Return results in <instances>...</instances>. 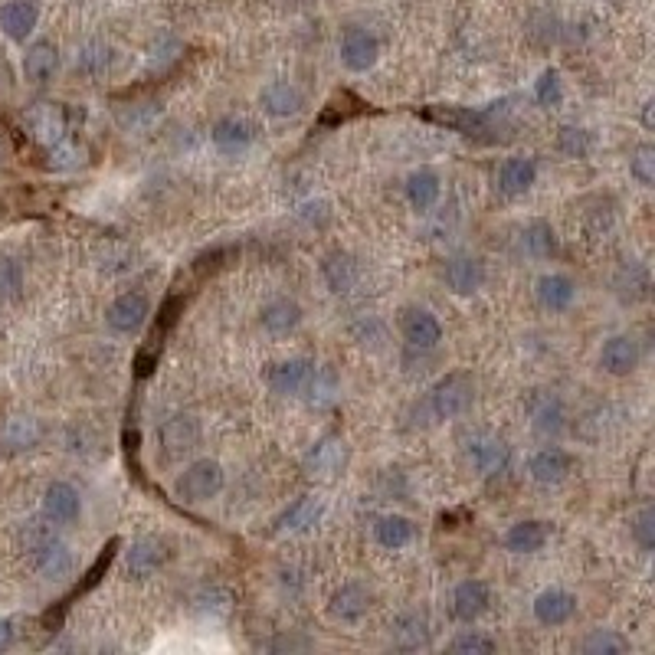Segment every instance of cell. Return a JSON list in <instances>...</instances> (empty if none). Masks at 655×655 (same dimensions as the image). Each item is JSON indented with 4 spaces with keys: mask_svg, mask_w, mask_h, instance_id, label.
<instances>
[{
    "mask_svg": "<svg viewBox=\"0 0 655 655\" xmlns=\"http://www.w3.org/2000/svg\"><path fill=\"white\" fill-rule=\"evenodd\" d=\"M27 561L43 580H66L73 574V551L40 521L27 524Z\"/></svg>",
    "mask_w": 655,
    "mask_h": 655,
    "instance_id": "1",
    "label": "cell"
},
{
    "mask_svg": "<svg viewBox=\"0 0 655 655\" xmlns=\"http://www.w3.org/2000/svg\"><path fill=\"white\" fill-rule=\"evenodd\" d=\"M472 403H475V380L462 371H452L430 387L423 400V410L433 420H459V416H466L472 410Z\"/></svg>",
    "mask_w": 655,
    "mask_h": 655,
    "instance_id": "2",
    "label": "cell"
},
{
    "mask_svg": "<svg viewBox=\"0 0 655 655\" xmlns=\"http://www.w3.org/2000/svg\"><path fill=\"white\" fill-rule=\"evenodd\" d=\"M226 485V472L217 459H197L177 475L174 482V495L181 498L184 505H204L210 498H217Z\"/></svg>",
    "mask_w": 655,
    "mask_h": 655,
    "instance_id": "3",
    "label": "cell"
},
{
    "mask_svg": "<svg viewBox=\"0 0 655 655\" xmlns=\"http://www.w3.org/2000/svg\"><path fill=\"white\" fill-rule=\"evenodd\" d=\"M466 456L472 462V469L482 475V479H502L511 466V446L505 436L479 430L469 436L466 443Z\"/></svg>",
    "mask_w": 655,
    "mask_h": 655,
    "instance_id": "4",
    "label": "cell"
},
{
    "mask_svg": "<svg viewBox=\"0 0 655 655\" xmlns=\"http://www.w3.org/2000/svg\"><path fill=\"white\" fill-rule=\"evenodd\" d=\"M158 443H161V459L164 462H177L190 456L200 446V420L190 413H174L161 423L158 430Z\"/></svg>",
    "mask_w": 655,
    "mask_h": 655,
    "instance_id": "5",
    "label": "cell"
},
{
    "mask_svg": "<svg viewBox=\"0 0 655 655\" xmlns=\"http://www.w3.org/2000/svg\"><path fill=\"white\" fill-rule=\"evenodd\" d=\"M171 544L158 538V534H148V538H138L128 544L125 551V577L128 580H148L158 570L171 561Z\"/></svg>",
    "mask_w": 655,
    "mask_h": 655,
    "instance_id": "6",
    "label": "cell"
},
{
    "mask_svg": "<svg viewBox=\"0 0 655 655\" xmlns=\"http://www.w3.org/2000/svg\"><path fill=\"white\" fill-rule=\"evenodd\" d=\"M315 371H318V364L312 357H285V361L269 364L266 384L276 397H302L308 384H312Z\"/></svg>",
    "mask_w": 655,
    "mask_h": 655,
    "instance_id": "7",
    "label": "cell"
},
{
    "mask_svg": "<svg viewBox=\"0 0 655 655\" xmlns=\"http://www.w3.org/2000/svg\"><path fill=\"white\" fill-rule=\"evenodd\" d=\"M528 413H531V430L541 439H557L567 433L570 413L567 403L557 393H531L528 397Z\"/></svg>",
    "mask_w": 655,
    "mask_h": 655,
    "instance_id": "8",
    "label": "cell"
},
{
    "mask_svg": "<svg viewBox=\"0 0 655 655\" xmlns=\"http://www.w3.org/2000/svg\"><path fill=\"white\" fill-rule=\"evenodd\" d=\"M400 335L413 351H436L439 341H443V325L430 308L407 305L400 312Z\"/></svg>",
    "mask_w": 655,
    "mask_h": 655,
    "instance_id": "9",
    "label": "cell"
},
{
    "mask_svg": "<svg viewBox=\"0 0 655 655\" xmlns=\"http://www.w3.org/2000/svg\"><path fill=\"white\" fill-rule=\"evenodd\" d=\"M148 318H151V302L145 292H122L105 308V325L115 335H138Z\"/></svg>",
    "mask_w": 655,
    "mask_h": 655,
    "instance_id": "10",
    "label": "cell"
},
{
    "mask_svg": "<svg viewBox=\"0 0 655 655\" xmlns=\"http://www.w3.org/2000/svg\"><path fill=\"white\" fill-rule=\"evenodd\" d=\"M338 56H341L344 69H351V73H367V69H374L380 59V40L364 27H348L341 37Z\"/></svg>",
    "mask_w": 655,
    "mask_h": 655,
    "instance_id": "11",
    "label": "cell"
},
{
    "mask_svg": "<svg viewBox=\"0 0 655 655\" xmlns=\"http://www.w3.org/2000/svg\"><path fill=\"white\" fill-rule=\"evenodd\" d=\"M574 469H577V459L561 446H544L528 459V475L544 488L567 482L570 475H574Z\"/></svg>",
    "mask_w": 655,
    "mask_h": 655,
    "instance_id": "12",
    "label": "cell"
},
{
    "mask_svg": "<svg viewBox=\"0 0 655 655\" xmlns=\"http://www.w3.org/2000/svg\"><path fill=\"white\" fill-rule=\"evenodd\" d=\"M344 466H348V443H344L341 436H325L305 456V472L312 475V479H321V482L338 479V475L344 472Z\"/></svg>",
    "mask_w": 655,
    "mask_h": 655,
    "instance_id": "13",
    "label": "cell"
},
{
    "mask_svg": "<svg viewBox=\"0 0 655 655\" xmlns=\"http://www.w3.org/2000/svg\"><path fill=\"white\" fill-rule=\"evenodd\" d=\"M613 292L623 305H639L649 302L652 295V272L646 262L639 259H626L619 262V269L613 272Z\"/></svg>",
    "mask_w": 655,
    "mask_h": 655,
    "instance_id": "14",
    "label": "cell"
},
{
    "mask_svg": "<svg viewBox=\"0 0 655 655\" xmlns=\"http://www.w3.org/2000/svg\"><path fill=\"white\" fill-rule=\"evenodd\" d=\"M321 279H325L328 285V292H335V295H348L357 282H361V262H357V256H351L348 249H331V253L321 256Z\"/></svg>",
    "mask_w": 655,
    "mask_h": 655,
    "instance_id": "15",
    "label": "cell"
},
{
    "mask_svg": "<svg viewBox=\"0 0 655 655\" xmlns=\"http://www.w3.org/2000/svg\"><path fill=\"white\" fill-rule=\"evenodd\" d=\"M485 279H488V272L479 256L462 253V256L446 259V266H443V282L452 295H475L485 285Z\"/></svg>",
    "mask_w": 655,
    "mask_h": 655,
    "instance_id": "16",
    "label": "cell"
},
{
    "mask_svg": "<svg viewBox=\"0 0 655 655\" xmlns=\"http://www.w3.org/2000/svg\"><path fill=\"white\" fill-rule=\"evenodd\" d=\"M374 606V593L364 587V583H341V587L331 593L328 613L338 619V623H361V619L371 613Z\"/></svg>",
    "mask_w": 655,
    "mask_h": 655,
    "instance_id": "17",
    "label": "cell"
},
{
    "mask_svg": "<svg viewBox=\"0 0 655 655\" xmlns=\"http://www.w3.org/2000/svg\"><path fill=\"white\" fill-rule=\"evenodd\" d=\"M302 305L295 299H272L259 308V328L266 331L269 338H289L299 331L302 325Z\"/></svg>",
    "mask_w": 655,
    "mask_h": 655,
    "instance_id": "18",
    "label": "cell"
},
{
    "mask_svg": "<svg viewBox=\"0 0 655 655\" xmlns=\"http://www.w3.org/2000/svg\"><path fill=\"white\" fill-rule=\"evenodd\" d=\"M210 141H213V148H217V151L233 154V158H236V154L249 151V145L256 141V125L243 115H226L210 128Z\"/></svg>",
    "mask_w": 655,
    "mask_h": 655,
    "instance_id": "19",
    "label": "cell"
},
{
    "mask_svg": "<svg viewBox=\"0 0 655 655\" xmlns=\"http://www.w3.org/2000/svg\"><path fill=\"white\" fill-rule=\"evenodd\" d=\"M531 610H534V619H538L541 626H567L570 619L577 616V597L570 590L547 587V590L538 593V597H534Z\"/></svg>",
    "mask_w": 655,
    "mask_h": 655,
    "instance_id": "20",
    "label": "cell"
},
{
    "mask_svg": "<svg viewBox=\"0 0 655 655\" xmlns=\"http://www.w3.org/2000/svg\"><path fill=\"white\" fill-rule=\"evenodd\" d=\"M488 606H492V590H488V583L472 577V580H462L456 590H452V616L459 619V623H475V619H482L488 613Z\"/></svg>",
    "mask_w": 655,
    "mask_h": 655,
    "instance_id": "21",
    "label": "cell"
},
{
    "mask_svg": "<svg viewBox=\"0 0 655 655\" xmlns=\"http://www.w3.org/2000/svg\"><path fill=\"white\" fill-rule=\"evenodd\" d=\"M642 361V351H639V341L629 338V335H613L603 341L600 348V367L610 377H629L639 367Z\"/></svg>",
    "mask_w": 655,
    "mask_h": 655,
    "instance_id": "22",
    "label": "cell"
},
{
    "mask_svg": "<svg viewBox=\"0 0 655 655\" xmlns=\"http://www.w3.org/2000/svg\"><path fill=\"white\" fill-rule=\"evenodd\" d=\"M259 105H262V112L272 118H295L305 109V92L295 86V82L276 79V82H269V86H262Z\"/></svg>",
    "mask_w": 655,
    "mask_h": 655,
    "instance_id": "23",
    "label": "cell"
},
{
    "mask_svg": "<svg viewBox=\"0 0 655 655\" xmlns=\"http://www.w3.org/2000/svg\"><path fill=\"white\" fill-rule=\"evenodd\" d=\"M59 73V50L50 40H33L23 53V79L30 86H50Z\"/></svg>",
    "mask_w": 655,
    "mask_h": 655,
    "instance_id": "24",
    "label": "cell"
},
{
    "mask_svg": "<svg viewBox=\"0 0 655 655\" xmlns=\"http://www.w3.org/2000/svg\"><path fill=\"white\" fill-rule=\"evenodd\" d=\"M40 23V7L33 0H7L0 7V30L14 43H27Z\"/></svg>",
    "mask_w": 655,
    "mask_h": 655,
    "instance_id": "25",
    "label": "cell"
},
{
    "mask_svg": "<svg viewBox=\"0 0 655 655\" xmlns=\"http://www.w3.org/2000/svg\"><path fill=\"white\" fill-rule=\"evenodd\" d=\"M430 636H433V629H430V616L420 613V610H407V613H400L397 619H393V626H390V639H393V646L403 649V652L426 649V646H430Z\"/></svg>",
    "mask_w": 655,
    "mask_h": 655,
    "instance_id": "26",
    "label": "cell"
},
{
    "mask_svg": "<svg viewBox=\"0 0 655 655\" xmlns=\"http://www.w3.org/2000/svg\"><path fill=\"white\" fill-rule=\"evenodd\" d=\"M82 515V498L69 482H50L43 492V518L53 524H73Z\"/></svg>",
    "mask_w": 655,
    "mask_h": 655,
    "instance_id": "27",
    "label": "cell"
},
{
    "mask_svg": "<svg viewBox=\"0 0 655 655\" xmlns=\"http://www.w3.org/2000/svg\"><path fill=\"white\" fill-rule=\"evenodd\" d=\"M534 295H538L541 308H547V312H567L577 302V282L564 276V272H544L534 282Z\"/></svg>",
    "mask_w": 655,
    "mask_h": 655,
    "instance_id": "28",
    "label": "cell"
},
{
    "mask_svg": "<svg viewBox=\"0 0 655 655\" xmlns=\"http://www.w3.org/2000/svg\"><path fill=\"white\" fill-rule=\"evenodd\" d=\"M547 538H551V524L547 521H538V518H528V521H518V524H511V528L505 531V551L511 554H538L541 547L547 544Z\"/></svg>",
    "mask_w": 655,
    "mask_h": 655,
    "instance_id": "29",
    "label": "cell"
},
{
    "mask_svg": "<svg viewBox=\"0 0 655 655\" xmlns=\"http://www.w3.org/2000/svg\"><path fill=\"white\" fill-rule=\"evenodd\" d=\"M538 181V164L531 158H505L502 168H498L495 184L505 197H524Z\"/></svg>",
    "mask_w": 655,
    "mask_h": 655,
    "instance_id": "30",
    "label": "cell"
},
{
    "mask_svg": "<svg viewBox=\"0 0 655 655\" xmlns=\"http://www.w3.org/2000/svg\"><path fill=\"white\" fill-rule=\"evenodd\" d=\"M321 515H325V502L315 495H302V498H295V502L289 505L279 515V531H289V534H302V531H312L315 524L321 521Z\"/></svg>",
    "mask_w": 655,
    "mask_h": 655,
    "instance_id": "31",
    "label": "cell"
},
{
    "mask_svg": "<svg viewBox=\"0 0 655 655\" xmlns=\"http://www.w3.org/2000/svg\"><path fill=\"white\" fill-rule=\"evenodd\" d=\"M443 197V177H439L433 168H420L407 177V200L416 213H426L439 204Z\"/></svg>",
    "mask_w": 655,
    "mask_h": 655,
    "instance_id": "32",
    "label": "cell"
},
{
    "mask_svg": "<svg viewBox=\"0 0 655 655\" xmlns=\"http://www.w3.org/2000/svg\"><path fill=\"white\" fill-rule=\"evenodd\" d=\"M521 249L531 259H554L557 249H561V240H557V230L547 220H531L521 230Z\"/></svg>",
    "mask_w": 655,
    "mask_h": 655,
    "instance_id": "33",
    "label": "cell"
},
{
    "mask_svg": "<svg viewBox=\"0 0 655 655\" xmlns=\"http://www.w3.org/2000/svg\"><path fill=\"white\" fill-rule=\"evenodd\" d=\"M416 538V528L410 518L403 515H380L374 521V541L384 547V551H403L410 541Z\"/></svg>",
    "mask_w": 655,
    "mask_h": 655,
    "instance_id": "34",
    "label": "cell"
},
{
    "mask_svg": "<svg viewBox=\"0 0 655 655\" xmlns=\"http://www.w3.org/2000/svg\"><path fill=\"white\" fill-rule=\"evenodd\" d=\"M426 118H433L439 125L456 128L459 135H479V131H488V122H492V112H472V109H430Z\"/></svg>",
    "mask_w": 655,
    "mask_h": 655,
    "instance_id": "35",
    "label": "cell"
},
{
    "mask_svg": "<svg viewBox=\"0 0 655 655\" xmlns=\"http://www.w3.org/2000/svg\"><path fill=\"white\" fill-rule=\"evenodd\" d=\"M109 66H112V50H109V46H105L102 40H89V43L79 46V53H76V73L89 76V79H99V76L109 73Z\"/></svg>",
    "mask_w": 655,
    "mask_h": 655,
    "instance_id": "36",
    "label": "cell"
},
{
    "mask_svg": "<svg viewBox=\"0 0 655 655\" xmlns=\"http://www.w3.org/2000/svg\"><path fill=\"white\" fill-rule=\"evenodd\" d=\"M629 649H633L629 639L623 633H616V629H593V633H587L580 642V652H587V655H623Z\"/></svg>",
    "mask_w": 655,
    "mask_h": 655,
    "instance_id": "37",
    "label": "cell"
},
{
    "mask_svg": "<svg viewBox=\"0 0 655 655\" xmlns=\"http://www.w3.org/2000/svg\"><path fill=\"white\" fill-rule=\"evenodd\" d=\"M557 151H561L564 158H570V161L590 158L593 135H590L587 128H580V125H561V131H557Z\"/></svg>",
    "mask_w": 655,
    "mask_h": 655,
    "instance_id": "38",
    "label": "cell"
},
{
    "mask_svg": "<svg viewBox=\"0 0 655 655\" xmlns=\"http://www.w3.org/2000/svg\"><path fill=\"white\" fill-rule=\"evenodd\" d=\"M23 285H27V276H23V262L14 259V256H0V302L20 299Z\"/></svg>",
    "mask_w": 655,
    "mask_h": 655,
    "instance_id": "39",
    "label": "cell"
},
{
    "mask_svg": "<svg viewBox=\"0 0 655 655\" xmlns=\"http://www.w3.org/2000/svg\"><path fill=\"white\" fill-rule=\"evenodd\" d=\"M495 649H498V642L492 636L479 633V629H462V633L452 636L449 642V652H456V655H488Z\"/></svg>",
    "mask_w": 655,
    "mask_h": 655,
    "instance_id": "40",
    "label": "cell"
},
{
    "mask_svg": "<svg viewBox=\"0 0 655 655\" xmlns=\"http://www.w3.org/2000/svg\"><path fill=\"white\" fill-rule=\"evenodd\" d=\"M230 593L220 590V587H210V590H200L197 597H194V610L200 616H207V619H223L226 613H230Z\"/></svg>",
    "mask_w": 655,
    "mask_h": 655,
    "instance_id": "41",
    "label": "cell"
},
{
    "mask_svg": "<svg viewBox=\"0 0 655 655\" xmlns=\"http://www.w3.org/2000/svg\"><path fill=\"white\" fill-rule=\"evenodd\" d=\"M4 439H7V446H14V449H30L40 439V426L37 420H30V416H14V420L7 423Z\"/></svg>",
    "mask_w": 655,
    "mask_h": 655,
    "instance_id": "42",
    "label": "cell"
},
{
    "mask_svg": "<svg viewBox=\"0 0 655 655\" xmlns=\"http://www.w3.org/2000/svg\"><path fill=\"white\" fill-rule=\"evenodd\" d=\"M629 531H633V541L639 544V551H652L655 547V508H639L633 515V524H629Z\"/></svg>",
    "mask_w": 655,
    "mask_h": 655,
    "instance_id": "43",
    "label": "cell"
},
{
    "mask_svg": "<svg viewBox=\"0 0 655 655\" xmlns=\"http://www.w3.org/2000/svg\"><path fill=\"white\" fill-rule=\"evenodd\" d=\"M335 393H338V380L335 374H328V371H315L312 377V384H308V390L302 393V397H308L315 403V407H328V403H335Z\"/></svg>",
    "mask_w": 655,
    "mask_h": 655,
    "instance_id": "44",
    "label": "cell"
},
{
    "mask_svg": "<svg viewBox=\"0 0 655 655\" xmlns=\"http://www.w3.org/2000/svg\"><path fill=\"white\" fill-rule=\"evenodd\" d=\"M629 174L636 177V184L652 187L655 184V148L652 145H639L629 158Z\"/></svg>",
    "mask_w": 655,
    "mask_h": 655,
    "instance_id": "45",
    "label": "cell"
},
{
    "mask_svg": "<svg viewBox=\"0 0 655 655\" xmlns=\"http://www.w3.org/2000/svg\"><path fill=\"white\" fill-rule=\"evenodd\" d=\"M534 99L544 109H554V105H561L564 99V82H561V73L557 69H547V73L538 79V86H534Z\"/></svg>",
    "mask_w": 655,
    "mask_h": 655,
    "instance_id": "46",
    "label": "cell"
},
{
    "mask_svg": "<svg viewBox=\"0 0 655 655\" xmlns=\"http://www.w3.org/2000/svg\"><path fill=\"white\" fill-rule=\"evenodd\" d=\"M33 128H37V135L43 141H59V135H63V115H59V109H53V105H46V109L40 112H33Z\"/></svg>",
    "mask_w": 655,
    "mask_h": 655,
    "instance_id": "47",
    "label": "cell"
},
{
    "mask_svg": "<svg viewBox=\"0 0 655 655\" xmlns=\"http://www.w3.org/2000/svg\"><path fill=\"white\" fill-rule=\"evenodd\" d=\"M269 649H276V652H282V649H312V642H308V639H276Z\"/></svg>",
    "mask_w": 655,
    "mask_h": 655,
    "instance_id": "48",
    "label": "cell"
},
{
    "mask_svg": "<svg viewBox=\"0 0 655 655\" xmlns=\"http://www.w3.org/2000/svg\"><path fill=\"white\" fill-rule=\"evenodd\" d=\"M14 642V623L10 619H0V649H7Z\"/></svg>",
    "mask_w": 655,
    "mask_h": 655,
    "instance_id": "49",
    "label": "cell"
},
{
    "mask_svg": "<svg viewBox=\"0 0 655 655\" xmlns=\"http://www.w3.org/2000/svg\"><path fill=\"white\" fill-rule=\"evenodd\" d=\"M642 125H646V128H652V102H646V105H642Z\"/></svg>",
    "mask_w": 655,
    "mask_h": 655,
    "instance_id": "50",
    "label": "cell"
},
{
    "mask_svg": "<svg viewBox=\"0 0 655 655\" xmlns=\"http://www.w3.org/2000/svg\"><path fill=\"white\" fill-rule=\"evenodd\" d=\"M4 158H7V154H4V145H0V168H4Z\"/></svg>",
    "mask_w": 655,
    "mask_h": 655,
    "instance_id": "51",
    "label": "cell"
}]
</instances>
